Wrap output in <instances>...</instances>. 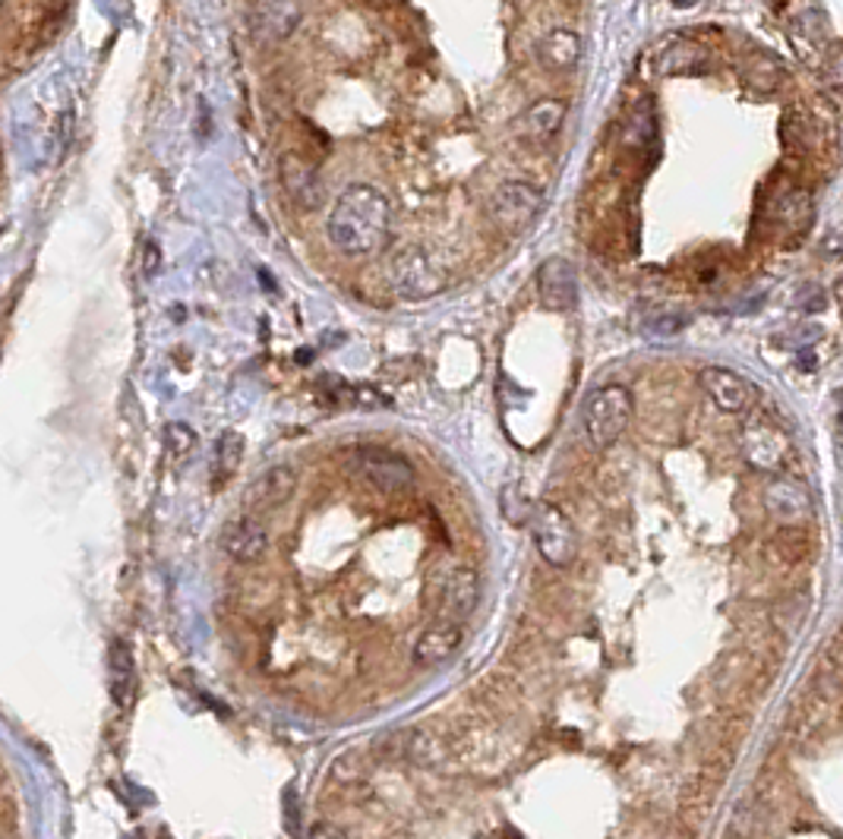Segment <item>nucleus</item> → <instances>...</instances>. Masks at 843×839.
<instances>
[{
    "label": "nucleus",
    "mask_w": 843,
    "mask_h": 839,
    "mask_svg": "<svg viewBox=\"0 0 843 839\" xmlns=\"http://www.w3.org/2000/svg\"><path fill=\"white\" fill-rule=\"evenodd\" d=\"M464 640L461 622H449V619H436L434 625H427L417 644H414V662L420 666H439L446 662Z\"/></svg>",
    "instance_id": "nucleus-14"
},
{
    "label": "nucleus",
    "mask_w": 843,
    "mask_h": 839,
    "mask_svg": "<svg viewBox=\"0 0 843 839\" xmlns=\"http://www.w3.org/2000/svg\"><path fill=\"white\" fill-rule=\"evenodd\" d=\"M392 234V208L383 190L370 183L348 186L329 212V240L345 256H373L385 250Z\"/></svg>",
    "instance_id": "nucleus-1"
},
{
    "label": "nucleus",
    "mask_w": 843,
    "mask_h": 839,
    "mask_svg": "<svg viewBox=\"0 0 843 839\" xmlns=\"http://www.w3.org/2000/svg\"><path fill=\"white\" fill-rule=\"evenodd\" d=\"M742 79L758 89V92H774L784 79V67L771 57V54L752 52L745 60H742Z\"/></svg>",
    "instance_id": "nucleus-21"
},
{
    "label": "nucleus",
    "mask_w": 843,
    "mask_h": 839,
    "mask_svg": "<svg viewBox=\"0 0 843 839\" xmlns=\"http://www.w3.org/2000/svg\"><path fill=\"white\" fill-rule=\"evenodd\" d=\"M358 474L373 486V489H383V492H402L414 486V467L405 455H395L389 449H360L358 452Z\"/></svg>",
    "instance_id": "nucleus-7"
},
{
    "label": "nucleus",
    "mask_w": 843,
    "mask_h": 839,
    "mask_svg": "<svg viewBox=\"0 0 843 839\" xmlns=\"http://www.w3.org/2000/svg\"><path fill=\"white\" fill-rule=\"evenodd\" d=\"M240 461H244V435L234 433V430L218 435V442H215V458H212L215 484L228 480L231 474L240 467Z\"/></svg>",
    "instance_id": "nucleus-22"
},
{
    "label": "nucleus",
    "mask_w": 843,
    "mask_h": 839,
    "mask_svg": "<svg viewBox=\"0 0 843 839\" xmlns=\"http://www.w3.org/2000/svg\"><path fill=\"white\" fill-rule=\"evenodd\" d=\"M834 79H838V82H843V48L834 54Z\"/></svg>",
    "instance_id": "nucleus-31"
},
{
    "label": "nucleus",
    "mask_w": 843,
    "mask_h": 839,
    "mask_svg": "<svg viewBox=\"0 0 843 839\" xmlns=\"http://www.w3.org/2000/svg\"><path fill=\"white\" fill-rule=\"evenodd\" d=\"M771 212H774V222L780 225L784 230H790V234H806L809 225H812V196L806 193V190H784L774 205H771Z\"/></svg>",
    "instance_id": "nucleus-20"
},
{
    "label": "nucleus",
    "mask_w": 843,
    "mask_h": 839,
    "mask_svg": "<svg viewBox=\"0 0 843 839\" xmlns=\"http://www.w3.org/2000/svg\"><path fill=\"white\" fill-rule=\"evenodd\" d=\"M799 366H802V370H812V366H818V360L812 356L809 348H802V351H799Z\"/></svg>",
    "instance_id": "nucleus-30"
},
{
    "label": "nucleus",
    "mask_w": 843,
    "mask_h": 839,
    "mask_svg": "<svg viewBox=\"0 0 843 839\" xmlns=\"http://www.w3.org/2000/svg\"><path fill=\"white\" fill-rule=\"evenodd\" d=\"M537 297L543 301L547 309H572L578 304V279L569 259L550 256L540 269H537Z\"/></svg>",
    "instance_id": "nucleus-12"
},
{
    "label": "nucleus",
    "mask_w": 843,
    "mask_h": 839,
    "mask_svg": "<svg viewBox=\"0 0 843 839\" xmlns=\"http://www.w3.org/2000/svg\"><path fill=\"white\" fill-rule=\"evenodd\" d=\"M834 297H838V306H841V313H843V275H841V281L834 284Z\"/></svg>",
    "instance_id": "nucleus-33"
},
{
    "label": "nucleus",
    "mask_w": 843,
    "mask_h": 839,
    "mask_svg": "<svg viewBox=\"0 0 843 839\" xmlns=\"http://www.w3.org/2000/svg\"><path fill=\"white\" fill-rule=\"evenodd\" d=\"M582 57V38L572 29H553L540 38L537 45V60L550 70V73H569L575 70Z\"/></svg>",
    "instance_id": "nucleus-18"
},
{
    "label": "nucleus",
    "mask_w": 843,
    "mask_h": 839,
    "mask_svg": "<svg viewBox=\"0 0 843 839\" xmlns=\"http://www.w3.org/2000/svg\"><path fill=\"white\" fill-rule=\"evenodd\" d=\"M841 427H843V407H841Z\"/></svg>",
    "instance_id": "nucleus-35"
},
{
    "label": "nucleus",
    "mask_w": 843,
    "mask_h": 839,
    "mask_svg": "<svg viewBox=\"0 0 843 839\" xmlns=\"http://www.w3.org/2000/svg\"><path fill=\"white\" fill-rule=\"evenodd\" d=\"M301 16H304L301 0H254L256 29L272 42L294 35L301 26Z\"/></svg>",
    "instance_id": "nucleus-15"
},
{
    "label": "nucleus",
    "mask_w": 843,
    "mask_h": 839,
    "mask_svg": "<svg viewBox=\"0 0 843 839\" xmlns=\"http://www.w3.org/2000/svg\"><path fill=\"white\" fill-rule=\"evenodd\" d=\"M796 301H799V309H806V313H821L828 306V297L818 284H802Z\"/></svg>",
    "instance_id": "nucleus-26"
},
{
    "label": "nucleus",
    "mask_w": 843,
    "mask_h": 839,
    "mask_svg": "<svg viewBox=\"0 0 843 839\" xmlns=\"http://www.w3.org/2000/svg\"><path fill=\"white\" fill-rule=\"evenodd\" d=\"M310 839H351L341 827H335V824H316L313 830H310Z\"/></svg>",
    "instance_id": "nucleus-28"
},
{
    "label": "nucleus",
    "mask_w": 843,
    "mask_h": 839,
    "mask_svg": "<svg viewBox=\"0 0 843 839\" xmlns=\"http://www.w3.org/2000/svg\"><path fill=\"white\" fill-rule=\"evenodd\" d=\"M543 193L525 180H506L490 196V222L506 234H521L537 218Z\"/></svg>",
    "instance_id": "nucleus-5"
},
{
    "label": "nucleus",
    "mask_w": 843,
    "mask_h": 839,
    "mask_svg": "<svg viewBox=\"0 0 843 839\" xmlns=\"http://www.w3.org/2000/svg\"><path fill=\"white\" fill-rule=\"evenodd\" d=\"M108 688H111V701L130 711L136 701V666H133V654L127 644L114 640L108 647Z\"/></svg>",
    "instance_id": "nucleus-17"
},
{
    "label": "nucleus",
    "mask_w": 843,
    "mask_h": 839,
    "mask_svg": "<svg viewBox=\"0 0 843 839\" xmlns=\"http://www.w3.org/2000/svg\"><path fill=\"white\" fill-rule=\"evenodd\" d=\"M165 445H168V452L175 455V458H183L193 445H196V435L190 427H183V423H171L168 430H165Z\"/></svg>",
    "instance_id": "nucleus-25"
},
{
    "label": "nucleus",
    "mask_w": 843,
    "mask_h": 839,
    "mask_svg": "<svg viewBox=\"0 0 843 839\" xmlns=\"http://www.w3.org/2000/svg\"><path fill=\"white\" fill-rule=\"evenodd\" d=\"M777 549L784 553V559L787 562H799L809 556V536L802 534V531H796V528H787V531H780L777 534Z\"/></svg>",
    "instance_id": "nucleus-24"
},
{
    "label": "nucleus",
    "mask_w": 843,
    "mask_h": 839,
    "mask_svg": "<svg viewBox=\"0 0 843 839\" xmlns=\"http://www.w3.org/2000/svg\"><path fill=\"white\" fill-rule=\"evenodd\" d=\"M531 531L540 556L550 562L553 568H565L578 556V536L572 521L562 514L557 506H537L531 514Z\"/></svg>",
    "instance_id": "nucleus-6"
},
{
    "label": "nucleus",
    "mask_w": 843,
    "mask_h": 839,
    "mask_svg": "<svg viewBox=\"0 0 843 839\" xmlns=\"http://www.w3.org/2000/svg\"><path fill=\"white\" fill-rule=\"evenodd\" d=\"M686 326V319H679V316H664V319H654L648 331L651 335H657V338H670V335H676V331H683Z\"/></svg>",
    "instance_id": "nucleus-27"
},
{
    "label": "nucleus",
    "mask_w": 843,
    "mask_h": 839,
    "mask_svg": "<svg viewBox=\"0 0 843 839\" xmlns=\"http://www.w3.org/2000/svg\"><path fill=\"white\" fill-rule=\"evenodd\" d=\"M701 67H708V54L701 52L698 45H676V48L661 60V70L670 73V77H676V73H695V70H701Z\"/></svg>",
    "instance_id": "nucleus-23"
},
{
    "label": "nucleus",
    "mask_w": 843,
    "mask_h": 839,
    "mask_svg": "<svg viewBox=\"0 0 843 839\" xmlns=\"http://www.w3.org/2000/svg\"><path fill=\"white\" fill-rule=\"evenodd\" d=\"M765 506L774 518H780L790 528H799L812 518V496L793 477H774L765 486Z\"/></svg>",
    "instance_id": "nucleus-13"
},
{
    "label": "nucleus",
    "mask_w": 843,
    "mask_h": 839,
    "mask_svg": "<svg viewBox=\"0 0 843 839\" xmlns=\"http://www.w3.org/2000/svg\"><path fill=\"white\" fill-rule=\"evenodd\" d=\"M449 265L439 259V253L427 247H402L389 259V281L392 291L405 301H427L449 287Z\"/></svg>",
    "instance_id": "nucleus-2"
},
{
    "label": "nucleus",
    "mask_w": 843,
    "mask_h": 839,
    "mask_svg": "<svg viewBox=\"0 0 843 839\" xmlns=\"http://www.w3.org/2000/svg\"><path fill=\"white\" fill-rule=\"evenodd\" d=\"M565 121V102L560 99H540L521 117H518V133L531 143H543L550 136H557V129Z\"/></svg>",
    "instance_id": "nucleus-19"
},
{
    "label": "nucleus",
    "mask_w": 843,
    "mask_h": 839,
    "mask_svg": "<svg viewBox=\"0 0 843 839\" xmlns=\"http://www.w3.org/2000/svg\"><path fill=\"white\" fill-rule=\"evenodd\" d=\"M294 489H297V474L288 464H276L256 477V484L247 492V506L250 509H276L294 496Z\"/></svg>",
    "instance_id": "nucleus-16"
},
{
    "label": "nucleus",
    "mask_w": 843,
    "mask_h": 839,
    "mask_svg": "<svg viewBox=\"0 0 843 839\" xmlns=\"http://www.w3.org/2000/svg\"><path fill=\"white\" fill-rule=\"evenodd\" d=\"M673 3H676V7H692L695 0H673Z\"/></svg>",
    "instance_id": "nucleus-34"
},
{
    "label": "nucleus",
    "mask_w": 843,
    "mask_h": 839,
    "mask_svg": "<svg viewBox=\"0 0 843 839\" xmlns=\"http://www.w3.org/2000/svg\"><path fill=\"white\" fill-rule=\"evenodd\" d=\"M279 180L284 186V193L291 196V203L304 212H313L319 205L326 203V186H323V178L316 171V165L307 161L304 155L288 152L281 155L279 161Z\"/></svg>",
    "instance_id": "nucleus-8"
},
{
    "label": "nucleus",
    "mask_w": 843,
    "mask_h": 839,
    "mask_svg": "<svg viewBox=\"0 0 843 839\" xmlns=\"http://www.w3.org/2000/svg\"><path fill=\"white\" fill-rule=\"evenodd\" d=\"M740 452L749 467L762 474H780L790 461V435L765 417H752L740 430Z\"/></svg>",
    "instance_id": "nucleus-4"
},
{
    "label": "nucleus",
    "mask_w": 843,
    "mask_h": 839,
    "mask_svg": "<svg viewBox=\"0 0 843 839\" xmlns=\"http://www.w3.org/2000/svg\"><path fill=\"white\" fill-rule=\"evenodd\" d=\"M821 250H824V256H838L843 253V237H838V234H831L824 243H821Z\"/></svg>",
    "instance_id": "nucleus-29"
},
{
    "label": "nucleus",
    "mask_w": 843,
    "mask_h": 839,
    "mask_svg": "<svg viewBox=\"0 0 843 839\" xmlns=\"http://www.w3.org/2000/svg\"><path fill=\"white\" fill-rule=\"evenodd\" d=\"M155 265H158V250L149 243V259H146V272H149V275L155 272Z\"/></svg>",
    "instance_id": "nucleus-32"
},
{
    "label": "nucleus",
    "mask_w": 843,
    "mask_h": 839,
    "mask_svg": "<svg viewBox=\"0 0 843 839\" xmlns=\"http://www.w3.org/2000/svg\"><path fill=\"white\" fill-rule=\"evenodd\" d=\"M632 392L626 385H604L591 392L582 407V427L594 449H610L632 420Z\"/></svg>",
    "instance_id": "nucleus-3"
},
{
    "label": "nucleus",
    "mask_w": 843,
    "mask_h": 839,
    "mask_svg": "<svg viewBox=\"0 0 843 839\" xmlns=\"http://www.w3.org/2000/svg\"><path fill=\"white\" fill-rule=\"evenodd\" d=\"M222 553L228 559L240 562V565H250V562H259L269 549V534L262 528V521L256 518L254 511L247 514H237L234 521H228L222 528V540H218Z\"/></svg>",
    "instance_id": "nucleus-9"
},
{
    "label": "nucleus",
    "mask_w": 843,
    "mask_h": 839,
    "mask_svg": "<svg viewBox=\"0 0 843 839\" xmlns=\"http://www.w3.org/2000/svg\"><path fill=\"white\" fill-rule=\"evenodd\" d=\"M481 597V578L474 568H452L442 581H439V593H436V610L439 619L449 622H461L468 619Z\"/></svg>",
    "instance_id": "nucleus-10"
},
{
    "label": "nucleus",
    "mask_w": 843,
    "mask_h": 839,
    "mask_svg": "<svg viewBox=\"0 0 843 839\" xmlns=\"http://www.w3.org/2000/svg\"><path fill=\"white\" fill-rule=\"evenodd\" d=\"M698 382H701L705 395L715 401L717 410H723V413H745L749 407L755 405V388L733 370L708 366V370H701Z\"/></svg>",
    "instance_id": "nucleus-11"
}]
</instances>
